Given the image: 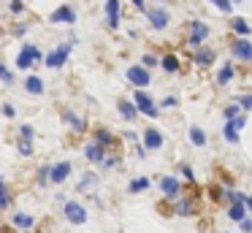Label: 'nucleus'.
<instances>
[{
	"instance_id": "obj_22",
	"label": "nucleus",
	"mask_w": 252,
	"mask_h": 233,
	"mask_svg": "<svg viewBox=\"0 0 252 233\" xmlns=\"http://www.w3.org/2000/svg\"><path fill=\"white\" fill-rule=\"evenodd\" d=\"M187 135H190V144H192V146H206V144H209L203 128H198V125H190V128H187Z\"/></svg>"
},
{
	"instance_id": "obj_46",
	"label": "nucleus",
	"mask_w": 252,
	"mask_h": 233,
	"mask_svg": "<svg viewBox=\"0 0 252 233\" xmlns=\"http://www.w3.org/2000/svg\"><path fill=\"white\" fill-rule=\"evenodd\" d=\"M133 5H136L138 11H141V14H147V0H130Z\"/></svg>"
},
{
	"instance_id": "obj_8",
	"label": "nucleus",
	"mask_w": 252,
	"mask_h": 233,
	"mask_svg": "<svg viewBox=\"0 0 252 233\" xmlns=\"http://www.w3.org/2000/svg\"><path fill=\"white\" fill-rule=\"evenodd\" d=\"M147 22L155 30H165L168 22H171V14L165 8H160V5H155V8H147Z\"/></svg>"
},
{
	"instance_id": "obj_24",
	"label": "nucleus",
	"mask_w": 252,
	"mask_h": 233,
	"mask_svg": "<svg viewBox=\"0 0 252 233\" xmlns=\"http://www.w3.org/2000/svg\"><path fill=\"white\" fill-rule=\"evenodd\" d=\"M233 76H236V68H233L230 63H225L222 68L217 70V84H220V87H228L230 81H233Z\"/></svg>"
},
{
	"instance_id": "obj_31",
	"label": "nucleus",
	"mask_w": 252,
	"mask_h": 233,
	"mask_svg": "<svg viewBox=\"0 0 252 233\" xmlns=\"http://www.w3.org/2000/svg\"><path fill=\"white\" fill-rule=\"evenodd\" d=\"M222 117H225V122H233V119H239V117H241V106H239V103H230V106H225V108H222Z\"/></svg>"
},
{
	"instance_id": "obj_43",
	"label": "nucleus",
	"mask_w": 252,
	"mask_h": 233,
	"mask_svg": "<svg viewBox=\"0 0 252 233\" xmlns=\"http://www.w3.org/2000/svg\"><path fill=\"white\" fill-rule=\"evenodd\" d=\"M0 111H3V117H8V119L17 117V108H14L11 103H3V108H0Z\"/></svg>"
},
{
	"instance_id": "obj_10",
	"label": "nucleus",
	"mask_w": 252,
	"mask_h": 233,
	"mask_svg": "<svg viewBox=\"0 0 252 233\" xmlns=\"http://www.w3.org/2000/svg\"><path fill=\"white\" fill-rule=\"evenodd\" d=\"M141 141H144V149H149V152H158V149H163V144H165V135L160 133L158 128H147V130H144V135H141Z\"/></svg>"
},
{
	"instance_id": "obj_52",
	"label": "nucleus",
	"mask_w": 252,
	"mask_h": 233,
	"mask_svg": "<svg viewBox=\"0 0 252 233\" xmlns=\"http://www.w3.org/2000/svg\"><path fill=\"white\" fill-rule=\"evenodd\" d=\"M155 3H163V0H155Z\"/></svg>"
},
{
	"instance_id": "obj_15",
	"label": "nucleus",
	"mask_w": 252,
	"mask_h": 233,
	"mask_svg": "<svg viewBox=\"0 0 252 233\" xmlns=\"http://www.w3.org/2000/svg\"><path fill=\"white\" fill-rule=\"evenodd\" d=\"M11 228H19V231H33L35 228V217L28 214V211H17L11 217Z\"/></svg>"
},
{
	"instance_id": "obj_39",
	"label": "nucleus",
	"mask_w": 252,
	"mask_h": 233,
	"mask_svg": "<svg viewBox=\"0 0 252 233\" xmlns=\"http://www.w3.org/2000/svg\"><path fill=\"white\" fill-rule=\"evenodd\" d=\"M179 173L187 179V182H192V179H195V171H192L190 163H179Z\"/></svg>"
},
{
	"instance_id": "obj_42",
	"label": "nucleus",
	"mask_w": 252,
	"mask_h": 233,
	"mask_svg": "<svg viewBox=\"0 0 252 233\" xmlns=\"http://www.w3.org/2000/svg\"><path fill=\"white\" fill-rule=\"evenodd\" d=\"M239 106H241V111H250V108H252V95H241L239 98Z\"/></svg>"
},
{
	"instance_id": "obj_29",
	"label": "nucleus",
	"mask_w": 252,
	"mask_h": 233,
	"mask_svg": "<svg viewBox=\"0 0 252 233\" xmlns=\"http://www.w3.org/2000/svg\"><path fill=\"white\" fill-rule=\"evenodd\" d=\"M222 135H225V141H228V144H241V133L230 122L222 125Z\"/></svg>"
},
{
	"instance_id": "obj_12",
	"label": "nucleus",
	"mask_w": 252,
	"mask_h": 233,
	"mask_svg": "<svg viewBox=\"0 0 252 233\" xmlns=\"http://www.w3.org/2000/svg\"><path fill=\"white\" fill-rule=\"evenodd\" d=\"M25 92H28V95H44L46 92V84H44V79H41L38 73H28L25 76Z\"/></svg>"
},
{
	"instance_id": "obj_7",
	"label": "nucleus",
	"mask_w": 252,
	"mask_h": 233,
	"mask_svg": "<svg viewBox=\"0 0 252 233\" xmlns=\"http://www.w3.org/2000/svg\"><path fill=\"white\" fill-rule=\"evenodd\" d=\"M76 19H79V16H76V8H73V5H60V8H55V11H52V14H49V22H52V25H76Z\"/></svg>"
},
{
	"instance_id": "obj_41",
	"label": "nucleus",
	"mask_w": 252,
	"mask_h": 233,
	"mask_svg": "<svg viewBox=\"0 0 252 233\" xmlns=\"http://www.w3.org/2000/svg\"><path fill=\"white\" fill-rule=\"evenodd\" d=\"M163 108H174V106H179V98L176 95H168V98H163V103H160Z\"/></svg>"
},
{
	"instance_id": "obj_32",
	"label": "nucleus",
	"mask_w": 252,
	"mask_h": 233,
	"mask_svg": "<svg viewBox=\"0 0 252 233\" xmlns=\"http://www.w3.org/2000/svg\"><path fill=\"white\" fill-rule=\"evenodd\" d=\"M120 163H122V157H120V155H106L100 166H103L106 171H111V168H120Z\"/></svg>"
},
{
	"instance_id": "obj_9",
	"label": "nucleus",
	"mask_w": 252,
	"mask_h": 233,
	"mask_svg": "<svg viewBox=\"0 0 252 233\" xmlns=\"http://www.w3.org/2000/svg\"><path fill=\"white\" fill-rule=\"evenodd\" d=\"M230 54L239 57L241 63H252V41L250 38H236V41L230 43Z\"/></svg>"
},
{
	"instance_id": "obj_35",
	"label": "nucleus",
	"mask_w": 252,
	"mask_h": 233,
	"mask_svg": "<svg viewBox=\"0 0 252 233\" xmlns=\"http://www.w3.org/2000/svg\"><path fill=\"white\" fill-rule=\"evenodd\" d=\"M206 3H212V5H217L222 14H233V3L230 0H206Z\"/></svg>"
},
{
	"instance_id": "obj_36",
	"label": "nucleus",
	"mask_w": 252,
	"mask_h": 233,
	"mask_svg": "<svg viewBox=\"0 0 252 233\" xmlns=\"http://www.w3.org/2000/svg\"><path fill=\"white\" fill-rule=\"evenodd\" d=\"M33 135H35L33 125H19V141H33Z\"/></svg>"
},
{
	"instance_id": "obj_19",
	"label": "nucleus",
	"mask_w": 252,
	"mask_h": 233,
	"mask_svg": "<svg viewBox=\"0 0 252 233\" xmlns=\"http://www.w3.org/2000/svg\"><path fill=\"white\" fill-rule=\"evenodd\" d=\"M84 157H87L90 163H98V166H100L103 157H106V149H103V146H98L95 141H90V144L84 146Z\"/></svg>"
},
{
	"instance_id": "obj_40",
	"label": "nucleus",
	"mask_w": 252,
	"mask_h": 233,
	"mask_svg": "<svg viewBox=\"0 0 252 233\" xmlns=\"http://www.w3.org/2000/svg\"><path fill=\"white\" fill-rule=\"evenodd\" d=\"M155 65H160V60L158 57H155V54H144V57H141V68H155Z\"/></svg>"
},
{
	"instance_id": "obj_28",
	"label": "nucleus",
	"mask_w": 252,
	"mask_h": 233,
	"mask_svg": "<svg viewBox=\"0 0 252 233\" xmlns=\"http://www.w3.org/2000/svg\"><path fill=\"white\" fill-rule=\"evenodd\" d=\"M160 68H163L165 73H179V60H176V54H165V57L160 60Z\"/></svg>"
},
{
	"instance_id": "obj_33",
	"label": "nucleus",
	"mask_w": 252,
	"mask_h": 233,
	"mask_svg": "<svg viewBox=\"0 0 252 233\" xmlns=\"http://www.w3.org/2000/svg\"><path fill=\"white\" fill-rule=\"evenodd\" d=\"M35 182H38V187H46V182H49V166H38Z\"/></svg>"
},
{
	"instance_id": "obj_5",
	"label": "nucleus",
	"mask_w": 252,
	"mask_h": 233,
	"mask_svg": "<svg viewBox=\"0 0 252 233\" xmlns=\"http://www.w3.org/2000/svg\"><path fill=\"white\" fill-rule=\"evenodd\" d=\"M125 79L130 81L136 90H147L149 81H152V73H149L147 68H141V65H130V68L125 70Z\"/></svg>"
},
{
	"instance_id": "obj_1",
	"label": "nucleus",
	"mask_w": 252,
	"mask_h": 233,
	"mask_svg": "<svg viewBox=\"0 0 252 233\" xmlns=\"http://www.w3.org/2000/svg\"><path fill=\"white\" fill-rule=\"evenodd\" d=\"M71 52H73V43H57L52 52H46L44 54V63H46V68H52V70H60L63 65L68 63V57H71Z\"/></svg>"
},
{
	"instance_id": "obj_18",
	"label": "nucleus",
	"mask_w": 252,
	"mask_h": 233,
	"mask_svg": "<svg viewBox=\"0 0 252 233\" xmlns=\"http://www.w3.org/2000/svg\"><path fill=\"white\" fill-rule=\"evenodd\" d=\"M63 119H65V122L71 125L73 130H76V133H87V128H90V125H87V119H84V117H79V114H73L71 108H68V111L63 114Z\"/></svg>"
},
{
	"instance_id": "obj_14",
	"label": "nucleus",
	"mask_w": 252,
	"mask_h": 233,
	"mask_svg": "<svg viewBox=\"0 0 252 233\" xmlns=\"http://www.w3.org/2000/svg\"><path fill=\"white\" fill-rule=\"evenodd\" d=\"M106 25L120 30V0H106Z\"/></svg>"
},
{
	"instance_id": "obj_20",
	"label": "nucleus",
	"mask_w": 252,
	"mask_h": 233,
	"mask_svg": "<svg viewBox=\"0 0 252 233\" xmlns=\"http://www.w3.org/2000/svg\"><path fill=\"white\" fill-rule=\"evenodd\" d=\"M93 141L98 146H103V149H109V146H114V133H111L109 128H98L93 133Z\"/></svg>"
},
{
	"instance_id": "obj_38",
	"label": "nucleus",
	"mask_w": 252,
	"mask_h": 233,
	"mask_svg": "<svg viewBox=\"0 0 252 233\" xmlns=\"http://www.w3.org/2000/svg\"><path fill=\"white\" fill-rule=\"evenodd\" d=\"M8 11H11L14 16H22L25 14V3L22 0H8Z\"/></svg>"
},
{
	"instance_id": "obj_45",
	"label": "nucleus",
	"mask_w": 252,
	"mask_h": 233,
	"mask_svg": "<svg viewBox=\"0 0 252 233\" xmlns=\"http://www.w3.org/2000/svg\"><path fill=\"white\" fill-rule=\"evenodd\" d=\"M230 125H233V128H236V130H239V133H241V130L247 128V117H244V114H241V117H239V119H233V122H230Z\"/></svg>"
},
{
	"instance_id": "obj_11",
	"label": "nucleus",
	"mask_w": 252,
	"mask_h": 233,
	"mask_svg": "<svg viewBox=\"0 0 252 233\" xmlns=\"http://www.w3.org/2000/svg\"><path fill=\"white\" fill-rule=\"evenodd\" d=\"M182 182L176 176H163L160 179V193L165 195V198H171V200H176V198H182Z\"/></svg>"
},
{
	"instance_id": "obj_26",
	"label": "nucleus",
	"mask_w": 252,
	"mask_h": 233,
	"mask_svg": "<svg viewBox=\"0 0 252 233\" xmlns=\"http://www.w3.org/2000/svg\"><path fill=\"white\" fill-rule=\"evenodd\" d=\"M228 217L230 222H241L247 217V209H244V200H239V203H228Z\"/></svg>"
},
{
	"instance_id": "obj_47",
	"label": "nucleus",
	"mask_w": 252,
	"mask_h": 233,
	"mask_svg": "<svg viewBox=\"0 0 252 233\" xmlns=\"http://www.w3.org/2000/svg\"><path fill=\"white\" fill-rule=\"evenodd\" d=\"M244 209L247 214H252V195H244Z\"/></svg>"
},
{
	"instance_id": "obj_34",
	"label": "nucleus",
	"mask_w": 252,
	"mask_h": 233,
	"mask_svg": "<svg viewBox=\"0 0 252 233\" xmlns=\"http://www.w3.org/2000/svg\"><path fill=\"white\" fill-rule=\"evenodd\" d=\"M28 30H30L28 22H17V25L11 27V35H14V38H25V35H28Z\"/></svg>"
},
{
	"instance_id": "obj_37",
	"label": "nucleus",
	"mask_w": 252,
	"mask_h": 233,
	"mask_svg": "<svg viewBox=\"0 0 252 233\" xmlns=\"http://www.w3.org/2000/svg\"><path fill=\"white\" fill-rule=\"evenodd\" d=\"M17 149H19V155H22V157H33V141H19V146H17Z\"/></svg>"
},
{
	"instance_id": "obj_30",
	"label": "nucleus",
	"mask_w": 252,
	"mask_h": 233,
	"mask_svg": "<svg viewBox=\"0 0 252 233\" xmlns=\"http://www.w3.org/2000/svg\"><path fill=\"white\" fill-rule=\"evenodd\" d=\"M19 52H25L30 60H33V63H44V52H41V49L35 46V43H25V46L19 49Z\"/></svg>"
},
{
	"instance_id": "obj_2",
	"label": "nucleus",
	"mask_w": 252,
	"mask_h": 233,
	"mask_svg": "<svg viewBox=\"0 0 252 233\" xmlns=\"http://www.w3.org/2000/svg\"><path fill=\"white\" fill-rule=\"evenodd\" d=\"M133 106L138 108V114H144V117H149V119H155L160 114V106L155 103V98L149 95L147 90H136V92H133Z\"/></svg>"
},
{
	"instance_id": "obj_21",
	"label": "nucleus",
	"mask_w": 252,
	"mask_h": 233,
	"mask_svg": "<svg viewBox=\"0 0 252 233\" xmlns=\"http://www.w3.org/2000/svg\"><path fill=\"white\" fill-rule=\"evenodd\" d=\"M149 187H152L149 176H136V179H130V184H127V193H130V195H138V193H147Z\"/></svg>"
},
{
	"instance_id": "obj_16",
	"label": "nucleus",
	"mask_w": 252,
	"mask_h": 233,
	"mask_svg": "<svg viewBox=\"0 0 252 233\" xmlns=\"http://www.w3.org/2000/svg\"><path fill=\"white\" fill-rule=\"evenodd\" d=\"M117 111H120V117L125 119V122H136V117H138V108L133 106V100H117Z\"/></svg>"
},
{
	"instance_id": "obj_13",
	"label": "nucleus",
	"mask_w": 252,
	"mask_h": 233,
	"mask_svg": "<svg viewBox=\"0 0 252 233\" xmlns=\"http://www.w3.org/2000/svg\"><path fill=\"white\" fill-rule=\"evenodd\" d=\"M195 211H198V200H195V198H176L174 214H179V217H192Z\"/></svg>"
},
{
	"instance_id": "obj_51",
	"label": "nucleus",
	"mask_w": 252,
	"mask_h": 233,
	"mask_svg": "<svg viewBox=\"0 0 252 233\" xmlns=\"http://www.w3.org/2000/svg\"><path fill=\"white\" fill-rule=\"evenodd\" d=\"M0 68H3V60H0Z\"/></svg>"
},
{
	"instance_id": "obj_49",
	"label": "nucleus",
	"mask_w": 252,
	"mask_h": 233,
	"mask_svg": "<svg viewBox=\"0 0 252 233\" xmlns=\"http://www.w3.org/2000/svg\"><path fill=\"white\" fill-rule=\"evenodd\" d=\"M230 3H241V0H230Z\"/></svg>"
},
{
	"instance_id": "obj_25",
	"label": "nucleus",
	"mask_w": 252,
	"mask_h": 233,
	"mask_svg": "<svg viewBox=\"0 0 252 233\" xmlns=\"http://www.w3.org/2000/svg\"><path fill=\"white\" fill-rule=\"evenodd\" d=\"M230 30H233L239 38H247V35H252V27L247 25V22L241 19V16H233V19H230Z\"/></svg>"
},
{
	"instance_id": "obj_17",
	"label": "nucleus",
	"mask_w": 252,
	"mask_h": 233,
	"mask_svg": "<svg viewBox=\"0 0 252 233\" xmlns=\"http://www.w3.org/2000/svg\"><path fill=\"white\" fill-rule=\"evenodd\" d=\"M95 187H98V173L87 171V173H82V176H79V184H76L79 193H93Z\"/></svg>"
},
{
	"instance_id": "obj_4",
	"label": "nucleus",
	"mask_w": 252,
	"mask_h": 233,
	"mask_svg": "<svg viewBox=\"0 0 252 233\" xmlns=\"http://www.w3.org/2000/svg\"><path fill=\"white\" fill-rule=\"evenodd\" d=\"M209 35H212V27H209L206 22H201V19H192L190 22V35H187V43H190L192 49H198Z\"/></svg>"
},
{
	"instance_id": "obj_23",
	"label": "nucleus",
	"mask_w": 252,
	"mask_h": 233,
	"mask_svg": "<svg viewBox=\"0 0 252 233\" xmlns=\"http://www.w3.org/2000/svg\"><path fill=\"white\" fill-rule=\"evenodd\" d=\"M11 187L6 184V179L0 176V211H8L11 209Z\"/></svg>"
},
{
	"instance_id": "obj_3",
	"label": "nucleus",
	"mask_w": 252,
	"mask_h": 233,
	"mask_svg": "<svg viewBox=\"0 0 252 233\" xmlns=\"http://www.w3.org/2000/svg\"><path fill=\"white\" fill-rule=\"evenodd\" d=\"M63 217H65L71 225H84V222L90 220L87 206L79 203V200H65V203H63Z\"/></svg>"
},
{
	"instance_id": "obj_44",
	"label": "nucleus",
	"mask_w": 252,
	"mask_h": 233,
	"mask_svg": "<svg viewBox=\"0 0 252 233\" xmlns=\"http://www.w3.org/2000/svg\"><path fill=\"white\" fill-rule=\"evenodd\" d=\"M239 228H241V231H244V233H252V217H250V214H247V217H244V220H241V222H239Z\"/></svg>"
},
{
	"instance_id": "obj_50",
	"label": "nucleus",
	"mask_w": 252,
	"mask_h": 233,
	"mask_svg": "<svg viewBox=\"0 0 252 233\" xmlns=\"http://www.w3.org/2000/svg\"><path fill=\"white\" fill-rule=\"evenodd\" d=\"M22 233H33V231H22Z\"/></svg>"
},
{
	"instance_id": "obj_48",
	"label": "nucleus",
	"mask_w": 252,
	"mask_h": 233,
	"mask_svg": "<svg viewBox=\"0 0 252 233\" xmlns=\"http://www.w3.org/2000/svg\"><path fill=\"white\" fill-rule=\"evenodd\" d=\"M0 233H14V228H0Z\"/></svg>"
},
{
	"instance_id": "obj_27",
	"label": "nucleus",
	"mask_w": 252,
	"mask_h": 233,
	"mask_svg": "<svg viewBox=\"0 0 252 233\" xmlns=\"http://www.w3.org/2000/svg\"><path fill=\"white\" fill-rule=\"evenodd\" d=\"M214 57H217V54H214V49H203V46L195 49V63L198 65H212Z\"/></svg>"
},
{
	"instance_id": "obj_6",
	"label": "nucleus",
	"mask_w": 252,
	"mask_h": 233,
	"mask_svg": "<svg viewBox=\"0 0 252 233\" xmlns=\"http://www.w3.org/2000/svg\"><path fill=\"white\" fill-rule=\"evenodd\" d=\"M71 160H60L49 166V184H65L68 176H71Z\"/></svg>"
}]
</instances>
